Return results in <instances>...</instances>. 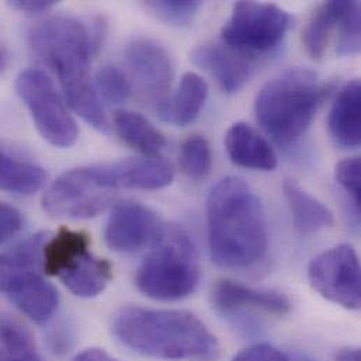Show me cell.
Returning a JSON list of instances; mask_svg holds the SVG:
<instances>
[{"instance_id": "7402d4cb", "label": "cell", "mask_w": 361, "mask_h": 361, "mask_svg": "<svg viewBox=\"0 0 361 361\" xmlns=\"http://www.w3.org/2000/svg\"><path fill=\"white\" fill-rule=\"evenodd\" d=\"M44 243V233H35L0 253V293L4 294L8 287L24 274L38 271L39 263L42 262Z\"/></svg>"}, {"instance_id": "f1b7e54d", "label": "cell", "mask_w": 361, "mask_h": 361, "mask_svg": "<svg viewBox=\"0 0 361 361\" xmlns=\"http://www.w3.org/2000/svg\"><path fill=\"white\" fill-rule=\"evenodd\" d=\"M360 51V4L349 1V7L342 18L336 38V54L339 56H353Z\"/></svg>"}, {"instance_id": "6da1fadb", "label": "cell", "mask_w": 361, "mask_h": 361, "mask_svg": "<svg viewBox=\"0 0 361 361\" xmlns=\"http://www.w3.org/2000/svg\"><path fill=\"white\" fill-rule=\"evenodd\" d=\"M107 24L100 17L54 16L30 31V47L56 75L65 102L89 126L109 131V121L90 79L92 58L100 51Z\"/></svg>"}, {"instance_id": "d4e9b609", "label": "cell", "mask_w": 361, "mask_h": 361, "mask_svg": "<svg viewBox=\"0 0 361 361\" xmlns=\"http://www.w3.org/2000/svg\"><path fill=\"white\" fill-rule=\"evenodd\" d=\"M0 361H44L31 335L17 322L0 318Z\"/></svg>"}, {"instance_id": "e0dca14e", "label": "cell", "mask_w": 361, "mask_h": 361, "mask_svg": "<svg viewBox=\"0 0 361 361\" xmlns=\"http://www.w3.org/2000/svg\"><path fill=\"white\" fill-rule=\"evenodd\" d=\"M361 85L357 79L346 83L338 93L328 118L329 134L343 149L360 147Z\"/></svg>"}, {"instance_id": "ba28073f", "label": "cell", "mask_w": 361, "mask_h": 361, "mask_svg": "<svg viewBox=\"0 0 361 361\" xmlns=\"http://www.w3.org/2000/svg\"><path fill=\"white\" fill-rule=\"evenodd\" d=\"M291 27L288 11L273 3L239 1L222 28L224 45L239 55L253 56L274 52Z\"/></svg>"}, {"instance_id": "3957f363", "label": "cell", "mask_w": 361, "mask_h": 361, "mask_svg": "<svg viewBox=\"0 0 361 361\" xmlns=\"http://www.w3.org/2000/svg\"><path fill=\"white\" fill-rule=\"evenodd\" d=\"M111 331L123 345L152 359L216 361L219 356L216 338L188 311L126 307L114 315Z\"/></svg>"}, {"instance_id": "9a60e30c", "label": "cell", "mask_w": 361, "mask_h": 361, "mask_svg": "<svg viewBox=\"0 0 361 361\" xmlns=\"http://www.w3.org/2000/svg\"><path fill=\"white\" fill-rule=\"evenodd\" d=\"M225 149L231 162L239 168L271 172L277 155L271 145L249 124L235 123L225 134Z\"/></svg>"}, {"instance_id": "4316f807", "label": "cell", "mask_w": 361, "mask_h": 361, "mask_svg": "<svg viewBox=\"0 0 361 361\" xmlns=\"http://www.w3.org/2000/svg\"><path fill=\"white\" fill-rule=\"evenodd\" d=\"M96 90L113 104H124L133 93V83L127 73L116 65H104L96 73Z\"/></svg>"}, {"instance_id": "4dcf8cb0", "label": "cell", "mask_w": 361, "mask_h": 361, "mask_svg": "<svg viewBox=\"0 0 361 361\" xmlns=\"http://www.w3.org/2000/svg\"><path fill=\"white\" fill-rule=\"evenodd\" d=\"M21 212L6 202H0V245L10 240L21 229Z\"/></svg>"}, {"instance_id": "836d02e7", "label": "cell", "mask_w": 361, "mask_h": 361, "mask_svg": "<svg viewBox=\"0 0 361 361\" xmlns=\"http://www.w3.org/2000/svg\"><path fill=\"white\" fill-rule=\"evenodd\" d=\"M72 361H120L110 356L106 350L99 348H90L79 353Z\"/></svg>"}, {"instance_id": "ac0fdd59", "label": "cell", "mask_w": 361, "mask_h": 361, "mask_svg": "<svg viewBox=\"0 0 361 361\" xmlns=\"http://www.w3.org/2000/svg\"><path fill=\"white\" fill-rule=\"evenodd\" d=\"M120 190H159L173 180V168L162 158H130L106 162Z\"/></svg>"}, {"instance_id": "30bf717a", "label": "cell", "mask_w": 361, "mask_h": 361, "mask_svg": "<svg viewBox=\"0 0 361 361\" xmlns=\"http://www.w3.org/2000/svg\"><path fill=\"white\" fill-rule=\"evenodd\" d=\"M124 56L135 89L166 120L173 80V62L168 49L155 39L135 38L127 45Z\"/></svg>"}, {"instance_id": "1f68e13d", "label": "cell", "mask_w": 361, "mask_h": 361, "mask_svg": "<svg viewBox=\"0 0 361 361\" xmlns=\"http://www.w3.org/2000/svg\"><path fill=\"white\" fill-rule=\"evenodd\" d=\"M232 361H291V359L274 346L262 343L242 350Z\"/></svg>"}, {"instance_id": "83f0119b", "label": "cell", "mask_w": 361, "mask_h": 361, "mask_svg": "<svg viewBox=\"0 0 361 361\" xmlns=\"http://www.w3.org/2000/svg\"><path fill=\"white\" fill-rule=\"evenodd\" d=\"M147 7L164 23L183 27L195 18L201 3L195 0H151Z\"/></svg>"}, {"instance_id": "d6986e66", "label": "cell", "mask_w": 361, "mask_h": 361, "mask_svg": "<svg viewBox=\"0 0 361 361\" xmlns=\"http://www.w3.org/2000/svg\"><path fill=\"white\" fill-rule=\"evenodd\" d=\"M114 128L128 147L145 158H161L168 145L165 135L147 117L131 110L116 111Z\"/></svg>"}, {"instance_id": "f546056e", "label": "cell", "mask_w": 361, "mask_h": 361, "mask_svg": "<svg viewBox=\"0 0 361 361\" xmlns=\"http://www.w3.org/2000/svg\"><path fill=\"white\" fill-rule=\"evenodd\" d=\"M335 178L339 185L350 195L356 212L361 207V161L360 158H348L341 161L335 169Z\"/></svg>"}, {"instance_id": "603a6c76", "label": "cell", "mask_w": 361, "mask_h": 361, "mask_svg": "<svg viewBox=\"0 0 361 361\" xmlns=\"http://www.w3.org/2000/svg\"><path fill=\"white\" fill-rule=\"evenodd\" d=\"M208 96L205 80L197 73L187 72L181 78L179 89L171 99L166 121L185 127L197 120Z\"/></svg>"}, {"instance_id": "5b68a950", "label": "cell", "mask_w": 361, "mask_h": 361, "mask_svg": "<svg viewBox=\"0 0 361 361\" xmlns=\"http://www.w3.org/2000/svg\"><path fill=\"white\" fill-rule=\"evenodd\" d=\"M155 246L137 270L138 290L159 301H178L192 294L200 281V264L190 238L178 229H165Z\"/></svg>"}, {"instance_id": "277c9868", "label": "cell", "mask_w": 361, "mask_h": 361, "mask_svg": "<svg viewBox=\"0 0 361 361\" xmlns=\"http://www.w3.org/2000/svg\"><path fill=\"white\" fill-rule=\"evenodd\" d=\"M324 97L318 75L307 68L288 69L269 80L255 103L264 133L279 145H295L308 131Z\"/></svg>"}, {"instance_id": "44dd1931", "label": "cell", "mask_w": 361, "mask_h": 361, "mask_svg": "<svg viewBox=\"0 0 361 361\" xmlns=\"http://www.w3.org/2000/svg\"><path fill=\"white\" fill-rule=\"evenodd\" d=\"M350 0H332L322 3L310 18L304 30V45L312 59H322L332 38L339 34L342 18Z\"/></svg>"}, {"instance_id": "e575fe53", "label": "cell", "mask_w": 361, "mask_h": 361, "mask_svg": "<svg viewBox=\"0 0 361 361\" xmlns=\"http://www.w3.org/2000/svg\"><path fill=\"white\" fill-rule=\"evenodd\" d=\"M336 361H361L360 350L356 348L341 349L336 353Z\"/></svg>"}, {"instance_id": "d590c367", "label": "cell", "mask_w": 361, "mask_h": 361, "mask_svg": "<svg viewBox=\"0 0 361 361\" xmlns=\"http://www.w3.org/2000/svg\"><path fill=\"white\" fill-rule=\"evenodd\" d=\"M10 52L7 49V47L0 41V75L4 73L10 65Z\"/></svg>"}, {"instance_id": "484cf974", "label": "cell", "mask_w": 361, "mask_h": 361, "mask_svg": "<svg viewBox=\"0 0 361 361\" xmlns=\"http://www.w3.org/2000/svg\"><path fill=\"white\" fill-rule=\"evenodd\" d=\"M180 168L190 179H205L212 168V154L208 141L201 135L188 137L180 148Z\"/></svg>"}, {"instance_id": "ffe728a7", "label": "cell", "mask_w": 361, "mask_h": 361, "mask_svg": "<svg viewBox=\"0 0 361 361\" xmlns=\"http://www.w3.org/2000/svg\"><path fill=\"white\" fill-rule=\"evenodd\" d=\"M283 190L293 214L294 226L298 232L305 235L317 233L335 224L332 211L297 181L287 179L283 184Z\"/></svg>"}, {"instance_id": "8992f818", "label": "cell", "mask_w": 361, "mask_h": 361, "mask_svg": "<svg viewBox=\"0 0 361 361\" xmlns=\"http://www.w3.org/2000/svg\"><path fill=\"white\" fill-rule=\"evenodd\" d=\"M42 266L48 276L58 277L76 297L100 295L113 277V267L106 259L90 252L89 235L82 231L61 228L42 246Z\"/></svg>"}, {"instance_id": "9c48e42d", "label": "cell", "mask_w": 361, "mask_h": 361, "mask_svg": "<svg viewBox=\"0 0 361 361\" xmlns=\"http://www.w3.org/2000/svg\"><path fill=\"white\" fill-rule=\"evenodd\" d=\"M16 90L39 135L55 148H71L79 137L78 124L49 75L30 68L16 79Z\"/></svg>"}, {"instance_id": "52a82bcc", "label": "cell", "mask_w": 361, "mask_h": 361, "mask_svg": "<svg viewBox=\"0 0 361 361\" xmlns=\"http://www.w3.org/2000/svg\"><path fill=\"white\" fill-rule=\"evenodd\" d=\"M117 192L104 164L76 168L49 185L42 197V208L55 218L89 219L107 209Z\"/></svg>"}, {"instance_id": "8fae6325", "label": "cell", "mask_w": 361, "mask_h": 361, "mask_svg": "<svg viewBox=\"0 0 361 361\" xmlns=\"http://www.w3.org/2000/svg\"><path fill=\"white\" fill-rule=\"evenodd\" d=\"M308 279L325 300L352 311L360 308V262L352 245L342 243L314 257Z\"/></svg>"}, {"instance_id": "7a4b0ae2", "label": "cell", "mask_w": 361, "mask_h": 361, "mask_svg": "<svg viewBox=\"0 0 361 361\" xmlns=\"http://www.w3.org/2000/svg\"><path fill=\"white\" fill-rule=\"evenodd\" d=\"M208 247L224 269H249L267 253V221L262 200L240 178L218 181L207 198Z\"/></svg>"}, {"instance_id": "8d00e7d4", "label": "cell", "mask_w": 361, "mask_h": 361, "mask_svg": "<svg viewBox=\"0 0 361 361\" xmlns=\"http://www.w3.org/2000/svg\"><path fill=\"white\" fill-rule=\"evenodd\" d=\"M291 361H317L314 360V359H311V357H308V356H305V355H295L294 356V359Z\"/></svg>"}, {"instance_id": "7c38bea8", "label": "cell", "mask_w": 361, "mask_h": 361, "mask_svg": "<svg viewBox=\"0 0 361 361\" xmlns=\"http://www.w3.org/2000/svg\"><path fill=\"white\" fill-rule=\"evenodd\" d=\"M165 228L158 215L138 202L117 204L104 229L107 246L118 253H137L155 246Z\"/></svg>"}, {"instance_id": "d6a6232c", "label": "cell", "mask_w": 361, "mask_h": 361, "mask_svg": "<svg viewBox=\"0 0 361 361\" xmlns=\"http://www.w3.org/2000/svg\"><path fill=\"white\" fill-rule=\"evenodd\" d=\"M58 3L54 0H11L8 6L28 16H42L51 11Z\"/></svg>"}, {"instance_id": "cb8c5ba5", "label": "cell", "mask_w": 361, "mask_h": 361, "mask_svg": "<svg viewBox=\"0 0 361 361\" xmlns=\"http://www.w3.org/2000/svg\"><path fill=\"white\" fill-rule=\"evenodd\" d=\"M47 180V173L35 164L17 159L0 147V190L21 195L37 192Z\"/></svg>"}, {"instance_id": "2e32d148", "label": "cell", "mask_w": 361, "mask_h": 361, "mask_svg": "<svg viewBox=\"0 0 361 361\" xmlns=\"http://www.w3.org/2000/svg\"><path fill=\"white\" fill-rule=\"evenodd\" d=\"M4 295H7L25 317L37 324L49 321L59 304L56 288L38 271L27 273L16 280Z\"/></svg>"}, {"instance_id": "5bb4252c", "label": "cell", "mask_w": 361, "mask_h": 361, "mask_svg": "<svg viewBox=\"0 0 361 361\" xmlns=\"http://www.w3.org/2000/svg\"><path fill=\"white\" fill-rule=\"evenodd\" d=\"M191 61L209 73L228 94L238 93L253 71L249 58L239 55L224 44L207 42L195 47L191 52Z\"/></svg>"}, {"instance_id": "4fadbf2b", "label": "cell", "mask_w": 361, "mask_h": 361, "mask_svg": "<svg viewBox=\"0 0 361 361\" xmlns=\"http://www.w3.org/2000/svg\"><path fill=\"white\" fill-rule=\"evenodd\" d=\"M211 301L214 308L222 314L260 311L269 315L284 317L291 310V302L283 293L253 288L231 280H221L214 286Z\"/></svg>"}]
</instances>
